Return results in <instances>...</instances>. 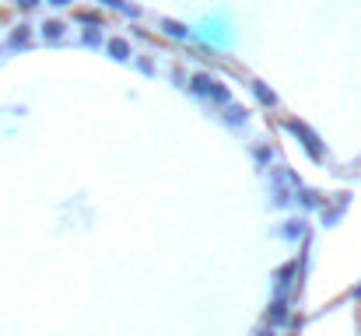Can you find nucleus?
<instances>
[{"label":"nucleus","instance_id":"9d476101","mask_svg":"<svg viewBox=\"0 0 361 336\" xmlns=\"http://www.w3.org/2000/svg\"><path fill=\"white\" fill-rule=\"evenodd\" d=\"M161 28H165L172 39H186V35H190V28H186L183 21H172V18H161Z\"/></svg>","mask_w":361,"mask_h":336},{"label":"nucleus","instance_id":"9b49d317","mask_svg":"<svg viewBox=\"0 0 361 336\" xmlns=\"http://www.w3.org/2000/svg\"><path fill=\"white\" fill-rule=\"evenodd\" d=\"M81 42H85V46H102V25L85 28V32H81Z\"/></svg>","mask_w":361,"mask_h":336},{"label":"nucleus","instance_id":"39448f33","mask_svg":"<svg viewBox=\"0 0 361 336\" xmlns=\"http://www.w3.org/2000/svg\"><path fill=\"white\" fill-rule=\"evenodd\" d=\"M295 200H298L302 207H309V211L326 207V197H323V193H316V189H309V186H295Z\"/></svg>","mask_w":361,"mask_h":336},{"label":"nucleus","instance_id":"7ed1b4c3","mask_svg":"<svg viewBox=\"0 0 361 336\" xmlns=\"http://www.w3.org/2000/svg\"><path fill=\"white\" fill-rule=\"evenodd\" d=\"M291 319V309H288V298L284 294H277L274 301H270V309H267V326L274 330V326H284Z\"/></svg>","mask_w":361,"mask_h":336},{"label":"nucleus","instance_id":"f03ea898","mask_svg":"<svg viewBox=\"0 0 361 336\" xmlns=\"http://www.w3.org/2000/svg\"><path fill=\"white\" fill-rule=\"evenodd\" d=\"M284 126L302 140V147L309 151V158H312V161H326V147H323V140H319V133H316L312 126H305L302 119H288Z\"/></svg>","mask_w":361,"mask_h":336},{"label":"nucleus","instance_id":"6e6552de","mask_svg":"<svg viewBox=\"0 0 361 336\" xmlns=\"http://www.w3.org/2000/svg\"><path fill=\"white\" fill-rule=\"evenodd\" d=\"M221 116H225V123H228V126H242V123L249 119L245 106H239V102H225V112H221Z\"/></svg>","mask_w":361,"mask_h":336},{"label":"nucleus","instance_id":"4468645a","mask_svg":"<svg viewBox=\"0 0 361 336\" xmlns=\"http://www.w3.org/2000/svg\"><path fill=\"white\" fill-rule=\"evenodd\" d=\"M291 204V193L284 189V182H277V189H274V207H288Z\"/></svg>","mask_w":361,"mask_h":336},{"label":"nucleus","instance_id":"aec40b11","mask_svg":"<svg viewBox=\"0 0 361 336\" xmlns=\"http://www.w3.org/2000/svg\"><path fill=\"white\" fill-rule=\"evenodd\" d=\"M259 336H274V330H263V333H259Z\"/></svg>","mask_w":361,"mask_h":336},{"label":"nucleus","instance_id":"1a4fd4ad","mask_svg":"<svg viewBox=\"0 0 361 336\" xmlns=\"http://www.w3.org/2000/svg\"><path fill=\"white\" fill-rule=\"evenodd\" d=\"M28 39H32V25H25V21H21V25H14V28H11L7 46H14V49H18V46H28Z\"/></svg>","mask_w":361,"mask_h":336},{"label":"nucleus","instance_id":"a211bd4d","mask_svg":"<svg viewBox=\"0 0 361 336\" xmlns=\"http://www.w3.org/2000/svg\"><path fill=\"white\" fill-rule=\"evenodd\" d=\"M137 67H140V70H144V74H151V70H154V67H151V60H144V56H140V60H137Z\"/></svg>","mask_w":361,"mask_h":336},{"label":"nucleus","instance_id":"2eb2a0df","mask_svg":"<svg viewBox=\"0 0 361 336\" xmlns=\"http://www.w3.org/2000/svg\"><path fill=\"white\" fill-rule=\"evenodd\" d=\"M284 235H288V238H302V235H305V221H302V218L288 221V228H284Z\"/></svg>","mask_w":361,"mask_h":336},{"label":"nucleus","instance_id":"6ab92c4d","mask_svg":"<svg viewBox=\"0 0 361 336\" xmlns=\"http://www.w3.org/2000/svg\"><path fill=\"white\" fill-rule=\"evenodd\" d=\"M49 7H67V4H74V0H46Z\"/></svg>","mask_w":361,"mask_h":336},{"label":"nucleus","instance_id":"ddd939ff","mask_svg":"<svg viewBox=\"0 0 361 336\" xmlns=\"http://www.w3.org/2000/svg\"><path fill=\"white\" fill-rule=\"evenodd\" d=\"M252 154H256V161H259V165H267V168H270V161H274V151H270V144H259Z\"/></svg>","mask_w":361,"mask_h":336},{"label":"nucleus","instance_id":"f257e3e1","mask_svg":"<svg viewBox=\"0 0 361 336\" xmlns=\"http://www.w3.org/2000/svg\"><path fill=\"white\" fill-rule=\"evenodd\" d=\"M186 88H190L193 95H200V99H211V102H218V106L232 102V92H228V85H225V81H218V77H211V74H193Z\"/></svg>","mask_w":361,"mask_h":336},{"label":"nucleus","instance_id":"20e7f679","mask_svg":"<svg viewBox=\"0 0 361 336\" xmlns=\"http://www.w3.org/2000/svg\"><path fill=\"white\" fill-rule=\"evenodd\" d=\"M295 277H298V259H291V263H284L277 273H274V284H277V294H284L291 284H295Z\"/></svg>","mask_w":361,"mask_h":336},{"label":"nucleus","instance_id":"423d86ee","mask_svg":"<svg viewBox=\"0 0 361 336\" xmlns=\"http://www.w3.org/2000/svg\"><path fill=\"white\" fill-rule=\"evenodd\" d=\"M39 32H42V39H46V42H60V39L67 35V25H63L60 18H46V21L39 25Z\"/></svg>","mask_w":361,"mask_h":336},{"label":"nucleus","instance_id":"dca6fc26","mask_svg":"<svg viewBox=\"0 0 361 336\" xmlns=\"http://www.w3.org/2000/svg\"><path fill=\"white\" fill-rule=\"evenodd\" d=\"M102 4H109V7H120V11H126V14H137V7H130L126 0H102Z\"/></svg>","mask_w":361,"mask_h":336},{"label":"nucleus","instance_id":"0eeeda50","mask_svg":"<svg viewBox=\"0 0 361 336\" xmlns=\"http://www.w3.org/2000/svg\"><path fill=\"white\" fill-rule=\"evenodd\" d=\"M106 53L113 56V60H133V46L120 39V35H113V39H106Z\"/></svg>","mask_w":361,"mask_h":336},{"label":"nucleus","instance_id":"f8f14e48","mask_svg":"<svg viewBox=\"0 0 361 336\" xmlns=\"http://www.w3.org/2000/svg\"><path fill=\"white\" fill-rule=\"evenodd\" d=\"M252 92H256V99H259L263 106H277V99H274V92H270L267 85H259V81H252Z\"/></svg>","mask_w":361,"mask_h":336},{"label":"nucleus","instance_id":"f3484780","mask_svg":"<svg viewBox=\"0 0 361 336\" xmlns=\"http://www.w3.org/2000/svg\"><path fill=\"white\" fill-rule=\"evenodd\" d=\"M39 4H42V0H14V7H18V11H35Z\"/></svg>","mask_w":361,"mask_h":336}]
</instances>
